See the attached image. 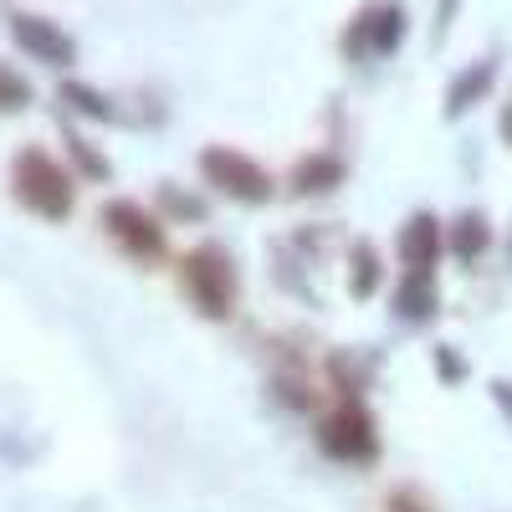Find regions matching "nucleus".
I'll use <instances>...</instances> for the list:
<instances>
[{"label":"nucleus","mask_w":512,"mask_h":512,"mask_svg":"<svg viewBox=\"0 0 512 512\" xmlns=\"http://www.w3.org/2000/svg\"><path fill=\"white\" fill-rule=\"evenodd\" d=\"M159 205L169 210V216H180V221H205V200L200 195H185L175 185H159Z\"/></svg>","instance_id":"20"},{"label":"nucleus","mask_w":512,"mask_h":512,"mask_svg":"<svg viewBox=\"0 0 512 512\" xmlns=\"http://www.w3.org/2000/svg\"><path fill=\"white\" fill-rule=\"evenodd\" d=\"M446 251V226L441 216H431V210H415V216L400 226V241H395V256L405 272H436Z\"/></svg>","instance_id":"8"},{"label":"nucleus","mask_w":512,"mask_h":512,"mask_svg":"<svg viewBox=\"0 0 512 512\" xmlns=\"http://www.w3.org/2000/svg\"><path fill=\"white\" fill-rule=\"evenodd\" d=\"M200 175H205L210 190H221V195L236 200V205H267V200L277 195V180L267 175V169L256 164L251 154L226 149V144H210V149L200 154Z\"/></svg>","instance_id":"4"},{"label":"nucleus","mask_w":512,"mask_h":512,"mask_svg":"<svg viewBox=\"0 0 512 512\" xmlns=\"http://www.w3.org/2000/svg\"><path fill=\"white\" fill-rule=\"evenodd\" d=\"M492 400H497V410L512 420V379H492Z\"/></svg>","instance_id":"23"},{"label":"nucleus","mask_w":512,"mask_h":512,"mask_svg":"<svg viewBox=\"0 0 512 512\" xmlns=\"http://www.w3.org/2000/svg\"><path fill=\"white\" fill-rule=\"evenodd\" d=\"M379 282H384L379 246H374V241H354V246H349V297L369 303V297L379 292Z\"/></svg>","instance_id":"14"},{"label":"nucleus","mask_w":512,"mask_h":512,"mask_svg":"<svg viewBox=\"0 0 512 512\" xmlns=\"http://www.w3.org/2000/svg\"><path fill=\"white\" fill-rule=\"evenodd\" d=\"M456 11H461V0H436V36H446V31H451Z\"/></svg>","instance_id":"22"},{"label":"nucleus","mask_w":512,"mask_h":512,"mask_svg":"<svg viewBox=\"0 0 512 512\" xmlns=\"http://www.w3.org/2000/svg\"><path fill=\"white\" fill-rule=\"evenodd\" d=\"M11 195L21 210H31L36 221H67L77 210V185H72V169L62 159H52L41 144H26L11 159Z\"/></svg>","instance_id":"2"},{"label":"nucleus","mask_w":512,"mask_h":512,"mask_svg":"<svg viewBox=\"0 0 512 512\" xmlns=\"http://www.w3.org/2000/svg\"><path fill=\"white\" fill-rule=\"evenodd\" d=\"M57 123H62V144H67V154H72V164H77V175H82V180H113V164H108L88 139H82L67 118H57Z\"/></svg>","instance_id":"16"},{"label":"nucleus","mask_w":512,"mask_h":512,"mask_svg":"<svg viewBox=\"0 0 512 512\" xmlns=\"http://www.w3.org/2000/svg\"><path fill=\"white\" fill-rule=\"evenodd\" d=\"M507 262H512V241H507Z\"/></svg>","instance_id":"25"},{"label":"nucleus","mask_w":512,"mask_h":512,"mask_svg":"<svg viewBox=\"0 0 512 512\" xmlns=\"http://www.w3.org/2000/svg\"><path fill=\"white\" fill-rule=\"evenodd\" d=\"M98 226L108 231V241L139 267H159L169 256V231L154 210H144L139 200H108L98 210Z\"/></svg>","instance_id":"3"},{"label":"nucleus","mask_w":512,"mask_h":512,"mask_svg":"<svg viewBox=\"0 0 512 512\" xmlns=\"http://www.w3.org/2000/svg\"><path fill=\"white\" fill-rule=\"evenodd\" d=\"M405 6L395 0H379V6H364L349 31H344V57L349 62H364V57H390L400 41H405Z\"/></svg>","instance_id":"6"},{"label":"nucleus","mask_w":512,"mask_h":512,"mask_svg":"<svg viewBox=\"0 0 512 512\" xmlns=\"http://www.w3.org/2000/svg\"><path fill=\"white\" fill-rule=\"evenodd\" d=\"M180 292L190 297V308L210 323H226L241 308V272L236 256L216 241H200L180 256Z\"/></svg>","instance_id":"1"},{"label":"nucleus","mask_w":512,"mask_h":512,"mask_svg":"<svg viewBox=\"0 0 512 512\" xmlns=\"http://www.w3.org/2000/svg\"><path fill=\"white\" fill-rule=\"evenodd\" d=\"M344 159H338L333 149H313V154H303L292 164V195H333L338 185H344Z\"/></svg>","instance_id":"10"},{"label":"nucleus","mask_w":512,"mask_h":512,"mask_svg":"<svg viewBox=\"0 0 512 512\" xmlns=\"http://www.w3.org/2000/svg\"><path fill=\"white\" fill-rule=\"evenodd\" d=\"M328 379H333V390H338V400H364V390H369V379H374V359H364V354H344L338 349L333 359H328Z\"/></svg>","instance_id":"13"},{"label":"nucleus","mask_w":512,"mask_h":512,"mask_svg":"<svg viewBox=\"0 0 512 512\" xmlns=\"http://www.w3.org/2000/svg\"><path fill=\"white\" fill-rule=\"evenodd\" d=\"M497 134H502V144L512 149V98H507V108H502V118H497Z\"/></svg>","instance_id":"24"},{"label":"nucleus","mask_w":512,"mask_h":512,"mask_svg":"<svg viewBox=\"0 0 512 512\" xmlns=\"http://www.w3.org/2000/svg\"><path fill=\"white\" fill-rule=\"evenodd\" d=\"M272 395H277L282 405H292V410H313V405H318L308 369H297V364H282V369L272 374Z\"/></svg>","instance_id":"17"},{"label":"nucleus","mask_w":512,"mask_h":512,"mask_svg":"<svg viewBox=\"0 0 512 512\" xmlns=\"http://www.w3.org/2000/svg\"><path fill=\"white\" fill-rule=\"evenodd\" d=\"M57 103H62L67 113H82V118H93V123H118V118H123V113H118V103H113L108 93L88 88V82H62Z\"/></svg>","instance_id":"15"},{"label":"nucleus","mask_w":512,"mask_h":512,"mask_svg":"<svg viewBox=\"0 0 512 512\" xmlns=\"http://www.w3.org/2000/svg\"><path fill=\"white\" fill-rule=\"evenodd\" d=\"M21 108H31V82L0 62V113H21Z\"/></svg>","instance_id":"19"},{"label":"nucleus","mask_w":512,"mask_h":512,"mask_svg":"<svg viewBox=\"0 0 512 512\" xmlns=\"http://www.w3.org/2000/svg\"><path fill=\"white\" fill-rule=\"evenodd\" d=\"M492 82H497V57H477L472 67H461L446 88V118H466L492 93Z\"/></svg>","instance_id":"11"},{"label":"nucleus","mask_w":512,"mask_h":512,"mask_svg":"<svg viewBox=\"0 0 512 512\" xmlns=\"http://www.w3.org/2000/svg\"><path fill=\"white\" fill-rule=\"evenodd\" d=\"M492 246V221L482 216V210H461V216L446 226V251L456 256V262H477V256H487Z\"/></svg>","instance_id":"12"},{"label":"nucleus","mask_w":512,"mask_h":512,"mask_svg":"<svg viewBox=\"0 0 512 512\" xmlns=\"http://www.w3.org/2000/svg\"><path fill=\"white\" fill-rule=\"evenodd\" d=\"M318 446L333 461H374L379 456V431L364 400H338L323 420H318Z\"/></svg>","instance_id":"5"},{"label":"nucleus","mask_w":512,"mask_h":512,"mask_svg":"<svg viewBox=\"0 0 512 512\" xmlns=\"http://www.w3.org/2000/svg\"><path fill=\"white\" fill-rule=\"evenodd\" d=\"M436 374H441L446 384H461V379H466V364L456 359L451 344H436Z\"/></svg>","instance_id":"21"},{"label":"nucleus","mask_w":512,"mask_h":512,"mask_svg":"<svg viewBox=\"0 0 512 512\" xmlns=\"http://www.w3.org/2000/svg\"><path fill=\"white\" fill-rule=\"evenodd\" d=\"M384 512H441V507H436V497L425 487L400 482V487H390V497H384Z\"/></svg>","instance_id":"18"},{"label":"nucleus","mask_w":512,"mask_h":512,"mask_svg":"<svg viewBox=\"0 0 512 512\" xmlns=\"http://www.w3.org/2000/svg\"><path fill=\"white\" fill-rule=\"evenodd\" d=\"M11 41L31 62H41V67H72L77 62V41L57 21L36 16V11H16L11 16Z\"/></svg>","instance_id":"7"},{"label":"nucleus","mask_w":512,"mask_h":512,"mask_svg":"<svg viewBox=\"0 0 512 512\" xmlns=\"http://www.w3.org/2000/svg\"><path fill=\"white\" fill-rule=\"evenodd\" d=\"M390 308L400 323H431L441 313V292H436V272H400Z\"/></svg>","instance_id":"9"}]
</instances>
